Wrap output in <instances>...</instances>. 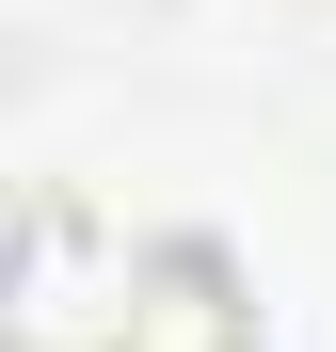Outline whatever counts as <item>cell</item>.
Segmentation results:
<instances>
[{
	"label": "cell",
	"instance_id": "obj_1",
	"mask_svg": "<svg viewBox=\"0 0 336 352\" xmlns=\"http://www.w3.org/2000/svg\"><path fill=\"white\" fill-rule=\"evenodd\" d=\"M96 336H128V224L80 176H32L16 192V352H96Z\"/></svg>",
	"mask_w": 336,
	"mask_h": 352
}]
</instances>
